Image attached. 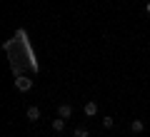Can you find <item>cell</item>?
<instances>
[{
	"instance_id": "obj_9",
	"label": "cell",
	"mask_w": 150,
	"mask_h": 137,
	"mask_svg": "<svg viewBox=\"0 0 150 137\" xmlns=\"http://www.w3.org/2000/svg\"><path fill=\"white\" fill-rule=\"evenodd\" d=\"M145 13H148V15H150V0H148V3H145Z\"/></svg>"
},
{
	"instance_id": "obj_5",
	"label": "cell",
	"mask_w": 150,
	"mask_h": 137,
	"mask_svg": "<svg viewBox=\"0 0 150 137\" xmlns=\"http://www.w3.org/2000/svg\"><path fill=\"white\" fill-rule=\"evenodd\" d=\"M25 115H28V120H30V122H38V120H40V110H38L35 105H33V107H28V112H25Z\"/></svg>"
},
{
	"instance_id": "obj_2",
	"label": "cell",
	"mask_w": 150,
	"mask_h": 137,
	"mask_svg": "<svg viewBox=\"0 0 150 137\" xmlns=\"http://www.w3.org/2000/svg\"><path fill=\"white\" fill-rule=\"evenodd\" d=\"M58 117L70 120V117H73V107H70V105H60V107H58Z\"/></svg>"
},
{
	"instance_id": "obj_4",
	"label": "cell",
	"mask_w": 150,
	"mask_h": 137,
	"mask_svg": "<svg viewBox=\"0 0 150 137\" xmlns=\"http://www.w3.org/2000/svg\"><path fill=\"white\" fill-rule=\"evenodd\" d=\"M83 112H85L88 117H93V115H98V102H85V107H83Z\"/></svg>"
},
{
	"instance_id": "obj_6",
	"label": "cell",
	"mask_w": 150,
	"mask_h": 137,
	"mask_svg": "<svg viewBox=\"0 0 150 137\" xmlns=\"http://www.w3.org/2000/svg\"><path fill=\"white\" fill-rule=\"evenodd\" d=\"M53 130H55V132H63V130H65V120H63V117L53 120Z\"/></svg>"
},
{
	"instance_id": "obj_8",
	"label": "cell",
	"mask_w": 150,
	"mask_h": 137,
	"mask_svg": "<svg viewBox=\"0 0 150 137\" xmlns=\"http://www.w3.org/2000/svg\"><path fill=\"white\" fill-rule=\"evenodd\" d=\"M112 125H115V120H112V117H103V127H108V130H110Z\"/></svg>"
},
{
	"instance_id": "obj_3",
	"label": "cell",
	"mask_w": 150,
	"mask_h": 137,
	"mask_svg": "<svg viewBox=\"0 0 150 137\" xmlns=\"http://www.w3.org/2000/svg\"><path fill=\"white\" fill-rule=\"evenodd\" d=\"M143 130H145V122L143 120H133V122H130V132H133V135H140Z\"/></svg>"
},
{
	"instance_id": "obj_1",
	"label": "cell",
	"mask_w": 150,
	"mask_h": 137,
	"mask_svg": "<svg viewBox=\"0 0 150 137\" xmlns=\"http://www.w3.org/2000/svg\"><path fill=\"white\" fill-rule=\"evenodd\" d=\"M15 87L20 90V92H28V90L33 87V80L25 77V75H20V77H15Z\"/></svg>"
},
{
	"instance_id": "obj_7",
	"label": "cell",
	"mask_w": 150,
	"mask_h": 137,
	"mask_svg": "<svg viewBox=\"0 0 150 137\" xmlns=\"http://www.w3.org/2000/svg\"><path fill=\"white\" fill-rule=\"evenodd\" d=\"M88 135H90V132H88V127H75V137H88Z\"/></svg>"
}]
</instances>
